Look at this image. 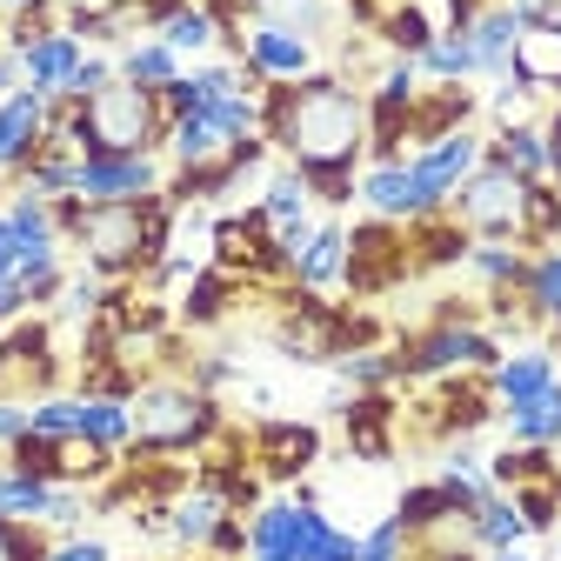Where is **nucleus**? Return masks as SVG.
Returning <instances> with one entry per match:
<instances>
[{
	"label": "nucleus",
	"instance_id": "nucleus-1",
	"mask_svg": "<svg viewBox=\"0 0 561 561\" xmlns=\"http://www.w3.org/2000/svg\"><path fill=\"white\" fill-rule=\"evenodd\" d=\"M261 134L288 154V168H301L314 201H328V207L355 201V161L368 148V101L341 75L314 67L308 81L267 88L261 94Z\"/></svg>",
	"mask_w": 561,
	"mask_h": 561
},
{
	"label": "nucleus",
	"instance_id": "nucleus-2",
	"mask_svg": "<svg viewBox=\"0 0 561 561\" xmlns=\"http://www.w3.org/2000/svg\"><path fill=\"white\" fill-rule=\"evenodd\" d=\"M168 234H174V207L168 194H140V201H88L81 221L67 228V241H75L88 254V267L101 280H127L140 267H154L168 254Z\"/></svg>",
	"mask_w": 561,
	"mask_h": 561
},
{
	"label": "nucleus",
	"instance_id": "nucleus-3",
	"mask_svg": "<svg viewBox=\"0 0 561 561\" xmlns=\"http://www.w3.org/2000/svg\"><path fill=\"white\" fill-rule=\"evenodd\" d=\"M127 408H134V442L121 455H187L221 435L215 394H201L194 381H140Z\"/></svg>",
	"mask_w": 561,
	"mask_h": 561
},
{
	"label": "nucleus",
	"instance_id": "nucleus-4",
	"mask_svg": "<svg viewBox=\"0 0 561 561\" xmlns=\"http://www.w3.org/2000/svg\"><path fill=\"white\" fill-rule=\"evenodd\" d=\"M442 215H455L474 241H515V248H522L528 181H522V174H508V168H495V161H481V168H474V174L448 194Z\"/></svg>",
	"mask_w": 561,
	"mask_h": 561
},
{
	"label": "nucleus",
	"instance_id": "nucleus-5",
	"mask_svg": "<svg viewBox=\"0 0 561 561\" xmlns=\"http://www.w3.org/2000/svg\"><path fill=\"white\" fill-rule=\"evenodd\" d=\"M394 362H401L408 381H442L455 368H481L488 375V368L502 362V347H495V334L474 328V321H428L421 334H408L394 347Z\"/></svg>",
	"mask_w": 561,
	"mask_h": 561
},
{
	"label": "nucleus",
	"instance_id": "nucleus-6",
	"mask_svg": "<svg viewBox=\"0 0 561 561\" xmlns=\"http://www.w3.org/2000/svg\"><path fill=\"white\" fill-rule=\"evenodd\" d=\"M481 148H488V140H481L474 127H461V134H442V140H428V148H414V154H408V181H414V207H421V221L442 215L448 194L481 168Z\"/></svg>",
	"mask_w": 561,
	"mask_h": 561
},
{
	"label": "nucleus",
	"instance_id": "nucleus-7",
	"mask_svg": "<svg viewBox=\"0 0 561 561\" xmlns=\"http://www.w3.org/2000/svg\"><path fill=\"white\" fill-rule=\"evenodd\" d=\"M54 381H60L54 328L47 321L0 328V394H8V401H41V394H54Z\"/></svg>",
	"mask_w": 561,
	"mask_h": 561
},
{
	"label": "nucleus",
	"instance_id": "nucleus-8",
	"mask_svg": "<svg viewBox=\"0 0 561 561\" xmlns=\"http://www.w3.org/2000/svg\"><path fill=\"white\" fill-rule=\"evenodd\" d=\"M414 274V261H408V234H401V221H362L355 234H347V288L355 295H388L394 280H408Z\"/></svg>",
	"mask_w": 561,
	"mask_h": 561
},
{
	"label": "nucleus",
	"instance_id": "nucleus-9",
	"mask_svg": "<svg viewBox=\"0 0 561 561\" xmlns=\"http://www.w3.org/2000/svg\"><path fill=\"white\" fill-rule=\"evenodd\" d=\"M248 455H254L261 481H301L321 455V428L314 421H254Z\"/></svg>",
	"mask_w": 561,
	"mask_h": 561
},
{
	"label": "nucleus",
	"instance_id": "nucleus-10",
	"mask_svg": "<svg viewBox=\"0 0 561 561\" xmlns=\"http://www.w3.org/2000/svg\"><path fill=\"white\" fill-rule=\"evenodd\" d=\"M241 67H248V81H267V88L308 81V75H314V41L288 34V27L248 21V34H241Z\"/></svg>",
	"mask_w": 561,
	"mask_h": 561
},
{
	"label": "nucleus",
	"instance_id": "nucleus-11",
	"mask_svg": "<svg viewBox=\"0 0 561 561\" xmlns=\"http://www.w3.org/2000/svg\"><path fill=\"white\" fill-rule=\"evenodd\" d=\"M161 161L154 154H94L81 161V181L75 194L81 201H140V194H161Z\"/></svg>",
	"mask_w": 561,
	"mask_h": 561
},
{
	"label": "nucleus",
	"instance_id": "nucleus-12",
	"mask_svg": "<svg viewBox=\"0 0 561 561\" xmlns=\"http://www.w3.org/2000/svg\"><path fill=\"white\" fill-rule=\"evenodd\" d=\"M341 274H347V228H341V221H314V234H308V241L295 248V261H288V288L328 295Z\"/></svg>",
	"mask_w": 561,
	"mask_h": 561
},
{
	"label": "nucleus",
	"instance_id": "nucleus-13",
	"mask_svg": "<svg viewBox=\"0 0 561 561\" xmlns=\"http://www.w3.org/2000/svg\"><path fill=\"white\" fill-rule=\"evenodd\" d=\"M41 134H47V94L21 88L0 101V174H21L41 154Z\"/></svg>",
	"mask_w": 561,
	"mask_h": 561
},
{
	"label": "nucleus",
	"instance_id": "nucleus-14",
	"mask_svg": "<svg viewBox=\"0 0 561 561\" xmlns=\"http://www.w3.org/2000/svg\"><path fill=\"white\" fill-rule=\"evenodd\" d=\"M88 60V41L81 34H67V27H47L41 41L21 47V67H27V88L34 94H67V81H75V67Z\"/></svg>",
	"mask_w": 561,
	"mask_h": 561
},
{
	"label": "nucleus",
	"instance_id": "nucleus-15",
	"mask_svg": "<svg viewBox=\"0 0 561 561\" xmlns=\"http://www.w3.org/2000/svg\"><path fill=\"white\" fill-rule=\"evenodd\" d=\"M515 8L508 0H488V8L468 21V47H474V81H508V60H515Z\"/></svg>",
	"mask_w": 561,
	"mask_h": 561
},
{
	"label": "nucleus",
	"instance_id": "nucleus-16",
	"mask_svg": "<svg viewBox=\"0 0 561 561\" xmlns=\"http://www.w3.org/2000/svg\"><path fill=\"white\" fill-rule=\"evenodd\" d=\"M508 81H522L528 94H561V21H535L515 34Z\"/></svg>",
	"mask_w": 561,
	"mask_h": 561
},
{
	"label": "nucleus",
	"instance_id": "nucleus-17",
	"mask_svg": "<svg viewBox=\"0 0 561 561\" xmlns=\"http://www.w3.org/2000/svg\"><path fill=\"white\" fill-rule=\"evenodd\" d=\"M228 515H234V508H228L221 488L194 481V488H181V495L168 502V541H181L187 554H201V548H207V535H215Z\"/></svg>",
	"mask_w": 561,
	"mask_h": 561
},
{
	"label": "nucleus",
	"instance_id": "nucleus-18",
	"mask_svg": "<svg viewBox=\"0 0 561 561\" xmlns=\"http://www.w3.org/2000/svg\"><path fill=\"white\" fill-rule=\"evenodd\" d=\"M554 381H561V368H554L548 347H515V355H502L495 368H488V394H495L502 408H522V401H535Z\"/></svg>",
	"mask_w": 561,
	"mask_h": 561
},
{
	"label": "nucleus",
	"instance_id": "nucleus-19",
	"mask_svg": "<svg viewBox=\"0 0 561 561\" xmlns=\"http://www.w3.org/2000/svg\"><path fill=\"white\" fill-rule=\"evenodd\" d=\"M355 201L368 207L375 221H421V207H414V181H408V161H375V168L355 181Z\"/></svg>",
	"mask_w": 561,
	"mask_h": 561
},
{
	"label": "nucleus",
	"instance_id": "nucleus-20",
	"mask_svg": "<svg viewBox=\"0 0 561 561\" xmlns=\"http://www.w3.org/2000/svg\"><path fill=\"white\" fill-rule=\"evenodd\" d=\"M347 414V448H355L362 461H388L394 455V401H388V388H375V394H355L341 408Z\"/></svg>",
	"mask_w": 561,
	"mask_h": 561
},
{
	"label": "nucleus",
	"instance_id": "nucleus-21",
	"mask_svg": "<svg viewBox=\"0 0 561 561\" xmlns=\"http://www.w3.org/2000/svg\"><path fill=\"white\" fill-rule=\"evenodd\" d=\"M481 161H495V168H508V174H522V181H548V134H541L535 121L495 127V134H488V148H481Z\"/></svg>",
	"mask_w": 561,
	"mask_h": 561
},
{
	"label": "nucleus",
	"instance_id": "nucleus-22",
	"mask_svg": "<svg viewBox=\"0 0 561 561\" xmlns=\"http://www.w3.org/2000/svg\"><path fill=\"white\" fill-rule=\"evenodd\" d=\"M528 248H515V241H474L468 248V267H474V280L488 288V301L495 295H522V280H528Z\"/></svg>",
	"mask_w": 561,
	"mask_h": 561
},
{
	"label": "nucleus",
	"instance_id": "nucleus-23",
	"mask_svg": "<svg viewBox=\"0 0 561 561\" xmlns=\"http://www.w3.org/2000/svg\"><path fill=\"white\" fill-rule=\"evenodd\" d=\"M114 67H121V81H134V88H168V81H181L187 67H181V54L161 41V34H148V41H127L121 54H114Z\"/></svg>",
	"mask_w": 561,
	"mask_h": 561
},
{
	"label": "nucleus",
	"instance_id": "nucleus-24",
	"mask_svg": "<svg viewBox=\"0 0 561 561\" xmlns=\"http://www.w3.org/2000/svg\"><path fill=\"white\" fill-rule=\"evenodd\" d=\"M75 435L94 442V448H107V455H121L134 442V408H127V394H81V428Z\"/></svg>",
	"mask_w": 561,
	"mask_h": 561
},
{
	"label": "nucleus",
	"instance_id": "nucleus-25",
	"mask_svg": "<svg viewBox=\"0 0 561 561\" xmlns=\"http://www.w3.org/2000/svg\"><path fill=\"white\" fill-rule=\"evenodd\" d=\"M502 414H508L515 448H554V442H561V381L541 388V394L522 401V408H502Z\"/></svg>",
	"mask_w": 561,
	"mask_h": 561
},
{
	"label": "nucleus",
	"instance_id": "nucleus-26",
	"mask_svg": "<svg viewBox=\"0 0 561 561\" xmlns=\"http://www.w3.org/2000/svg\"><path fill=\"white\" fill-rule=\"evenodd\" d=\"M528 541V522H522V508H515V495H488L481 508H474V548L481 554H502V548H522Z\"/></svg>",
	"mask_w": 561,
	"mask_h": 561
},
{
	"label": "nucleus",
	"instance_id": "nucleus-27",
	"mask_svg": "<svg viewBox=\"0 0 561 561\" xmlns=\"http://www.w3.org/2000/svg\"><path fill=\"white\" fill-rule=\"evenodd\" d=\"M234 288H241L234 274H221V267H201V274L187 280V301H181V321H187V328H215V321L228 314Z\"/></svg>",
	"mask_w": 561,
	"mask_h": 561
},
{
	"label": "nucleus",
	"instance_id": "nucleus-28",
	"mask_svg": "<svg viewBox=\"0 0 561 561\" xmlns=\"http://www.w3.org/2000/svg\"><path fill=\"white\" fill-rule=\"evenodd\" d=\"M414 75H421V81H474V47H468V27H461V34H435L428 47L414 54Z\"/></svg>",
	"mask_w": 561,
	"mask_h": 561
},
{
	"label": "nucleus",
	"instance_id": "nucleus-29",
	"mask_svg": "<svg viewBox=\"0 0 561 561\" xmlns=\"http://www.w3.org/2000/svg\"><path fill=\"white\" fill-rule=\"evenodd\" d=\"M174 54H215V47H228V27L215 21V14H207V8H194V0H187V8L174 14V21H161L154 27Z\"/></svg>",
	"mask_w": 561,
	"mask_h": 561
},
{
	"label": "nucleus",
	"instance_id": "nucleus-30",
	"mask_svg": "<svg viewBox=\"0 0 561 561\" xmlns=\"http://www.w3.org/2000/svg\"><path fill=\"white\" fill-rule=\"evenodd\" d=\"M522 301H528V321H554V328H561V248H541V254L528 261Z\"/></svg>",
	"mask_w": 561,
	"mask_h": 561
},
{
	"label": "nucleus",
	"instance_id": "nucleus-31",
	"mask_svg": "<svg viewBox=\"0 0 561 561\" xmlns=\"http://www.w3.org/2000/svg\"><path fill=\"white\" fill-rule=\"evenodd\" d=\"M54 488H60V481L21 474V468H0V515H8V522H47Z\"/></svg>",
	"mask_w": 561,
	"mask_h": 561
},
{
	"label": "nucleus",
	"instance_id": "nucleus-32",
	"mask_svg": "<svg viewBox=\"0 0 561 561\" xmlns=\"http://www.w3.org/2000/svg\"><path fill=\"white\" fill-rule=\"evenodd\" d=\"M448 515H461V508H455V495H448L442 481H421V488H408V495L394 502V522H401L408 535L435 528V522H448Z\"/></svg>",
	"mask_w": 561,
	"mask_h": 561
},
{
	"label": "nucleus",
	"instance_id": "nucleus-33",
	"mask_svg": "<svg viewBox=\"0 0 561 561\" xmlns=\"http://www.w3.org/2000/svg\"><path fill=\"white\" fill-rule=\"evenodd\" d=\"M334 368H341V381L355 388V394H375V388L401 381V362H394V347H355V355H341Z\"/></svg>",
	"mask_w": 561,
	"mask_h": 561
},
{
	"label": "nucleus",
	"instance_id": "nucleus-34",
	"mask_svg": "<svg viewBox=\"0 0 561 561\" xmlns=\"http://www.w3.org/2000/svg\"><path fill=\"white\" fill-rule=\"evenodd\" d=\"M27 428L41 442H67V435L81 428V394H41V401H27Z\"/></svg>",
	"mask_w": 561,
	"mask_h": 561
},
{
	"label": "nucleus",
	"instance_id": "nucleus-35",
	"mask_svg": "<svg viewBox=\"0 0 561 561\" xmlns=\"http://www.w3.org/2000/svg\"><path fill=\"white\" fill-rule=\"evenodd\" d=\"M355 561H408V528H401L394 515H388V522H375V528L362 535Z\"/></svg>",
	"mask_w": 561,
	"mask_h": 561
},
{
	"label": "nucleus",
	"instance_id": "nucleus-36",
	"mask_svg": "<svg viewBox=\"0 0 561 561\" xmlns=\"http://www.w3.org/2000/svg\"><path fill=\"white\" fill-rule=\"evenodd\" d=\"M0 561H47V541L34 522H8L0 515Z\"/></svg>",
	"mask_w": 561,
	"mask_h": 561
},
{
	"label": "nucleus",
	"instance_id": "nucleus-37",
	"mask_svg": "<svg viewBox=\"0 0 561 561\" xmlns=\"http://www.w3.org/2000/svg\"><path fill=\"white\" fill-rule=\"evenodd\" d=\"M121 81V67L107 60V54H88L81 67H75V81H67V101H94L101 88H114Z\"/></svg>",
	"mask_w": 561,
	"mask_h": 561
},
{
	"label": "nucleus",
	"instance_id": "nucleus-38",
	"mask_svg": "<svg viewBox=\"0 0 561 561\" xmlns=\"http://www.w3.org/2000/svg\"><path fill=\"white\" fill-rule=\"evenodd\" d=\"M528 107H535V94H528L522 81H502L495 94H488V114H495V127H522Z\"/></svg>",
	"mask_w": 561,
	"mask_h": 561
},
{
	"label": "nucleus",
	"instance_id": "nucleus-39",
	"mask_svg": "<svg viewBox=\"0 0 561 561\" xmlns=\"http://www.w3.org/2000/svg\"><path fill=\"white\" fill-rule=\"evenodd\" d=\"M201 554H215V561H241V554H248V522H241V515H228L215 535H207V548H201Z\"/></svg>",
	"mask_w": 561,
	"mask_h": 561
},
{
	"label": "nucleus",
	"instance_id": "nucleus-40",
	"mask_svg": "<svg viewBox=\"0 0 561 561\" xmlns=\"http://www.w3.org/2000/svg\"><path fill=\"white\" fill-rule=\"evenodd\" d=\"M114 8H121L134 27H161V21H174V14L187 8V0H114Z\"/></svg>",
	"mask_w": 561,
	"mask_h": 561
},
{
	"label": "nucleus",
	"instance_id": "nucleus-41",
	"mask_svg": "<svg viewBox=\"0 0 561 561\" xmlns=\"http://www.w3.org/2000/svg\"><path fill=\"white\" fill-rule=\"evenodd\" d=\"M47 561H114V554H107V541H101V535H67V541H54V548H47Z\"/></svg>",
	"mask_w": 561,
	"mask_h": 561
},
{
	"label": "nucleus",
	"instance_id": "nucleus-42",
	"mask_svg": "<svg viewBox=\"0 0 561 561\" xmlns=\"http://www.w3.org/2000/svg\"><path fill=\"white\" fill-rule=\"evenodd\" d=\"M27 88V67H21V47H8V41H0V101H8V94H21Z\"/></svg>",
	"mask_w": 561,
	"mask_h": 561
},
{
	"label": "nucleus",
	"instance_id": "nucleus-43",
	"mask_svg": "<svg viewBox=\"0 0 561 561\" xmlns=\"http://www.w3.org/2000/svg\"><path fill=\"white\" fill-rule=\"evenodd\" d=\"M27 435V401H8L0 394V448H14Z\"/></svg>",
	"mask_w": 561,
	"mask_h": 561
},
{
	"label": "nucleus",
	"instance_id": "nucleus-44",
	"mask_svg": "<svg viewBox=\"0 0 561 561\" xmlns=\"http://www.w3.org/2000/svg\"><path fill=\"white\" fill-rule=\"evenodd\" d=\"M14 267H21V248H14V228H8V207H0V288L14 280Z\"/></svg>",
	"mask_w": 561,
	"mask_h": 561
},
{
	"label": "nucleus",
	"instance_id": "nucleus-45",
	"mask_svg": "<svg viewBox=\"0 0 561 561\" xmlns=\"http://www.w3.org/2000/svg\"><path fill=\"white\" fill-rule=\"evenodd\" d=\"M541 134H548V181L561 187V107H554V114L541 121Z\"/></svg>",
	"mask_w": 561,
	"mask_h": 561
},
{
	"label": "nucleus",
	"instance_id": "nucleus-46",
	"mask_svg": "<svg viewBox=\"0 0 561 561\" xmlns=\"http://www.w3.org/2000/svg\"><path fill=\"white\" fill-rule=\"evenodd\" d=\"M67 14H101V8H114V0H60Z\"/></svg>",
	"mask_w": 561,
	"mask_h": 561
},
{
	"label": "nucleus",
	"instance_id": "nucleus-47",
	"mask_svg": "<svg viewBox=\"0 0 561 561\" xmlns=\"http://www.w3.org/2000/svg\"><path fill=\"white\" fill-rule=\"evenodd\" d=\"M488 561H535V554H522V548H502V554H488Z\"/></svg>",
	"mask_w": 561,
	"mask_h": 561
},
{
	"label": "nucleus",
	"instance_id": "nucleus-48",
	"mask_svg": "<svg viewBox=\"0 0 561 561\" xmlns=\"http://www.w3.org/2000/svg\"><path fill=\"white\" fill-rule=\"evenodd\" d=\"M0 8H14V14H21V8H41V0H0Z\"/></svg>",
	"mask_w": 561,
	"mask_h": 561
},
{
	"label": "nucleus",
	"instance_id": "nucleus-49",
	"mask_svg": "<svg viewBox=\"0 0 561 561\" xmlns=\"http://www.w3.org/2000/svg\"><path fill=\"white\" fill-rule=\"evenodd\" d=\"M541 561H561V548H548V554H541Z\"/></svg>",
	"mask_w": 561,
	"mask_h": 561
},
{
	"label": "nucleus",
	"instance_id": "nucleus-50",
	"mask_svg": "<svg viewBox=\"0 0 561 561\" xmlns=\"http://www.w3.org/2000/svg\"><path fill=\"white\" fill-rule=\"evenodd\" d=\"M194 561H215V554H194Z\"/></svg>",
	"mask_w": 561,
	"mask_h": 561
},
{
	"label": "nucleus",
	"instance_id": "nucleus-51",
	"mask_svg": "<svg viewBox=\"0 0 561 561\" xmlns=\"http://www.w3.org/2000/svg\"><path fill=\"white\" fill-rule=\"evenodd\" d=\"M554 455H561V442H554Z\"/></svg>",
	"mask_w": 561,
	"mask_h": 561
}]
</instances>
